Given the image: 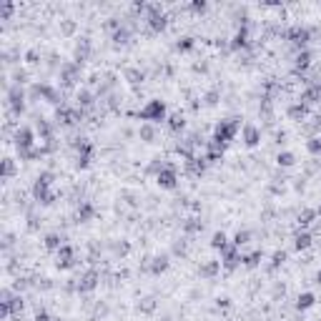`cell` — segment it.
<instances>
[{"instance_id": "5b68a950", "label": "cell", "mask_w": 321, "mask_h": 321, "mask_svg": "<svg viewBox=\"0 0 321 321\" xmlns=\"http://www.w3.org/2000/svg\"><path fill=\"white\" fill-rule=\"evenodd\" d=\"M75 148H78L75 168H78V171H85V168L90 166V161H93V143H90V141H78Z\"/></svg>"}, {"instance_id": "7dc6e473", "label": "cell", "mask_w": 321, "mask_h": 321, "mask_svg": "<svg viewBox=\"0 0 321 321\" xmlns=\"http://www.w3.org/2000/svg\"><path fill=\"white\" fill-rule=\"evenodd\" d=\"M128 251H130V244H128V241H121V244H116V254H118V256H128Z\"/></svg>"}, {"instance_id": "44dd1931", "label": "cell", "mask_w": 321, "mask_h": 321, "mask_svg": "<svg viewBox=\"0 0 321 321\" xmlns=\"http://www.w3.org/2000/svg\"><path fill=\"white\" fill-rule=\"evenodd\" d=\"M311 244H314V236H311L309 231H299L296 239H294V249H296V251H309Z\"/></svg>"}, {"instance_id": "d4e9b609", "label": "cell", "mask_w": 321, "mask_h": 321, "mask_svg": "<svg viewBox=\"0 0 321 321\" xmlns=\"http://www.w3.org/2000/svg\"><path fill=\"white\" fill-rule=\"evenodd\" d=\"M316 218H319V216H316V208H304V211L299 213V228H301V231H306V228H309Z\"/></svg>"}, {"instance_id": "c3c4849f", "label": "cell", "mask_w": 321, "mask_h": 321, "mask_svg": "<svg viewBox=\"0 0 321 321\" xmlns=\"http://www.w3.org/2000/svg\"><path fill=\"white\" fill-rule=\"evenodd\" d=\"M13 299H15V296H13L10 289H3V291H0V304H13Z\"/></svg>"}, {"instance_id": "7a4b0ae2", "label": "cell", "mask_w": 321, "mask_h": 321, "mask_svg": "<svg viewBox=\"0 0 321 321\" xmlns=\"http://www.w3.org/2000/svg\"><path fill=\"white\" fill-rule=\"evenodd\" d=\"M239 130H241V118H223V121H218L216 128H213V141L228 146V143L236 138Z\"/></svg>"}, {"instance_id": "e0dca14e", "label": "cell", "mask_w": 321, "mask_h": 321, "mask_svg": "<svg viewBox=\"0 0 321 321\" xmlns=\"http://www.w3.org/2000/svg\"><path fill=\"white\" fill-rule=\"evenodd\" d=\"M93 218H96V206H93L90 201H83V203L78 206L75 221H78V223H88V221H93Z\"/></svg>"}, {"instance_id": "3957f363", "label": "cell", "mask_w": 321, "mask_h": 321, "mask_svg": "<svg viewBox=\"0 0 321 321\" xmlns=\"http://www.w3.org/2000/svg\"><path fill=\"white\" fill-rule=\"evenodd\" d=\"M286 38L291 40V45H294L296 51H306L309 43H311V30L304 28V25H294V28L286 33Z\"/></svg>"}, {"instance_id": "db71d44e", "label": "cell", "mask_w": 321, "mask_h": 321, "mask_svg": "<svg viewBox=\"0 0 321 321\" xmlns=\"http://www.w3.org/2000/svg\"><path fill=\"white\" fill-rule=\"evenodd\" d=\"M228 306H231V299L228 296H221L218 299V309H228Z\"/></svg>"}, {"instance_id": "f546056e", "label": "cell", "mask_w": 321, "mask_h": 321, "mask_svg": "<svg viewBox=\"0 0 321 321\" xmlns=\"http://www.w3.org/2000/svg\"><path fill=\"white\" fill-rule=\"evenodd\" d=\"M316 101H321V93L316 85H311V88H306L304 93H301V98H299V103H304V106H314Z\"/></svg>"}, {"instance_id": "ac0fdd59", "label": "cell", "mask_w": 321, "mask_h": 321, "mask_svg": "<svg viewBox=\"0 0 321 321\" xmlns=\"http://www.w3.org/2000/svg\"><path fill=\"white\" fill-rule=\"evenodd\" d=\"M88 56H90V40L88 38H80L78 43H75V63L78 65H83L85 61H88Z\"/></svg>"}, {"instance_id": "7bdbcfd3", "label": "cell", "mask_w": 321, "mask_h": 321, "mask_svg": "<svg viewBox=\"0 0 321 321\" xmlns=\"http://www.w3.org/2000/svg\"><path fill=\"white\" fill-rule=\"evenodd\" d=\"M25 63H30V65L40 63V51H38V48H30V51L25 53Z\"/></svg>"}, {"instance_id": "603a6c76", "label": "cell", "mask_w": 321, "mask_h": 321, "mask_svg": "<svg viewBox=\"0 0 321 321\" xmlns=\"http://www.w3.org/2000/svg\"><path fill=\"white\" fill-rule=\"evenodd\" d=\"M286 116H289L291 121H304V118L309 116V106H304V103H294V106L286 108Z\"/></svg>"}, {"instance_id": "1f68e13d", "label": "cell", "mask_w": 321, "mask_h": 321, "mask_svg": "<svg viewBox=\"0 0 321 321\" xmlns=\"http://www.w3.org/2000/svg\"><path fill=\"white\" fill-rule=\"evenodd\" d=\"M168 128L173 130V133H178V130L186 128V118H184V113H173V116H168Z\"/></svg>"}, {"instance_id": "836d02e7", "label": "cell", "mask_w": 321, "mask_h": 321, "mask_svg": "<svg viewBox=\"0 0 321 321\" xmlns=\"http://www.w3.org/2000/svg\"><path fill=\"white\" fill-rule=\"evenodd\" d=\"M261 258H263V251H251V254H246V256L241 258V263L246 268H256L258 263H261Z\"/></svg>"}, {"instance_id": "d6a6232c", "label": "cell", "mask_w": 321, "mask_h": 321, "mask_svg": "<svg viewBox=\"0 0 321 321\" xmlns=\"http://www.w3.org/2000/svg\"><path fill=\"white\" fill-rule=\"evenodd\" d=\"M15 173H18V166H15V158H10V156H8V158H3V178L8 181V178H13Z\"/></svg>"}, {"instance_id": "11a10c76", "label": "cell", "mask_w": 321, "mask_h": 321, "mask_svg": "<svg viewBox=\"0 0 321 321\" xmlns=\"http://www.w3.org/2000/svg\"><path fill=\"white\" fill-rule=\"evenodd\" d=\"M316 281H319V284H321V268H319V273H316Z\"/></svg>"}, {"instance_id": "2e32d148", "label": "cell", "mask_w": 321, "mask_h": 321, "mask_svg": "<svg viewBox=\"0 0 321 321\" xmlns=\"http://www.w3.org/2000/svg\"><path fill=\"white\" fill-rule=\"evenodd\" d=\"M311 61H314V53H311L309 48H306V51H299L296 58H294V70H296V73L309 70V68H311Z\"/></svg>"}, {"instance_id": "cb8c5ba5", "label": "cell", "mask_w": 321, "mask_h": 321, "mask_svg": "<svg viewBox=\"0 0 321 321\" xmlns=\"http://www.w3.org/2000/svg\"><path fill=\"white\" fill-rule=\"evenodd\" d=\"M138 138L143 141V143H153L156 138H158V130L153 123H141V128H138Z\"/></svg>"}, {"instance_id": "9c48e42d", "label": "cell", "mask_w": 321, "mask_h": 321, "mask_svg": "<svg viewBox=\"0 0 321 321\" xmlns=\"http://www.w3.org/2000/svg\"><path fill=\"white\" fill-rule=\"evenodd\" d=\"M78 78H80V65L75 61H68V63L61 65V83H63V88H73Z\"/></svg>"}, {"instance_id": "6da1fadb", "label": "cell", "mask_w": 321, "mask_h": 321, "mask_svg": "<svg viewBox=\"0 0 321 321\" xmlns=\"http://www.w3.org/2000/svg\"><path fill=\"white\" fill-rule=\"evenodd\" d=\"M138 118H141L143 123L158 126V123H166V121H168V108H166V103H163L161 98H153V101H148V103L138 111Z\"/></svg>"}, {"instance_id": "7402d4cb", "label": "cell", "mask_w": 321, "mask_h": 321, "mask_svg": "<svg viewBox=\"0 0 321 321\" xmlns=\"http://www.w3.org/2000/svg\"><path fill=\"white\" fill-rule=\"evenodd\" d=\"M93 101H96V96H93L88 88H80V90L75 93V106H78V108H83V111H85V108H90V106H93Z\"/></svg>"}, {"instance_id": "ba28073f", "label": "cell", "mask_w": 321, "mask_h": 321, "mask_svg": "<svg viewBox=\"0 0 321 321\" xmlns=\"http://www.w3.org/2000/svg\"><path fill=\"white\" fill-rule=\"evenodd\" d=\"M241 249H236L234 244L226 249V251H221V268H226V271H236L239 266H241Z\"/></svg>"}, {"instance_id": "f1b7e54d", "label": "cell", "mask_w": 321, "mask_h": 321, "mask_svg": "<svg viewBox=\"0 0 321 321\" xmlns=\"http://www.w3.org/2000/svg\"><path fill=\"white\" fill-rule=\"evenodd\" d=\"M43 244H45V249H48V251H58V249L65 244V239L61 236V234H56V231H53V234H45Z\"/></svg>"}, {"instance_id": "8992f818", "label": "cell", "mask_w": 321, "mask_h": 321, "mask_svg": "<svg viewBox=\"0 0 321 321\" xmlns=\"http://www.w3.org/2000/svg\"><path fill=\"white\" fill-rule=\"evenodd\" d=\"M28 148H35V128L20 126L15 130V151H28Z\"/></svg>"}, {"instance_id": "ab89813d", "label": "cell", "mask_w": 321, "mask_h": 321, "mask_svg": "<svg viewBox=\"0 0 321 321\" xmlns=\"http://www.w3.org/2000/svg\"><path fill=\"white\" fill-rule=\"evenodd\" d=\"M193 48H196V40H193V38H181V40L176 43V51H178V53H191Z\"/></svg>"}, {"instance_id": "83f0119b", "label": "cell", "mask_w": 321, "mask_h": 321, "mask_svg": "<svg viewBox=\"0 0 321 321\" xmlns=\"http://www.w3.org/2000/svg\"><path fill=\"white\" fill-rule=\"evenodd\" d=\"M314 304H316V294H311V291H304V294H299V299H296V309H299V311H309Z\"/></svg>"}, {"instance_id": "277c9868", "label": "cell", "mask_w": 321, "mask_h": 321, "mask_svg": "<svg viewBox=\"0 0 321 321\" xmlns=\"http://www.w3.org/2000/svg\"><path fill=\"white\" fill-rule=\"evenodd\" d=\"M8 103H10L13 116H20L25 111V90H23V85H10L8 88Z\"/></svg>"}, {"instance_id": "30bf717a", "label": "cell", "mask_w": 321, "mask_h": 321, "mask_svg": "<svg viewBox=\"0 0 321 321\" xmlns=\"http://www.w3.org/2000/svg\"><path fill=\"white\" fill-rule=\"evenodd\" d=\"M156 184H158L161 189H166V191H173V189L178 186V173H176V168L166 163V168L156 176Z\"/></svg>"}, {"instance_id": "e575fe53", "label": "cell", "mask_w": 321, "mask_h": 321, "mask_svg": "<svg viewBox=\"0 0 321 321\" xmlns=\"http://www.w3.org/2000/svg\"><path fill=\"white\" fill-rule=\"evenodd\" d=\"M249 241H251V231H246V228H244V231H236V234H234V239H231V244H234L236 249L246 246Z\"/></svg>"}, {"instance_id": "9f6ffc18", "label": "cell", "mask_w": 321, "mask_h": 321, "mask_svg": "<svg viewBox=\"0 0 321 321\" xmlns=\"http://www.w3.org/2000/svg\"><path fill=\"white\" fill-rule=\"evenodd\" d=\"M316 216H321V206H319V208H316Z\"/></svg>"}, {"instance_id": "8d00e7d4", "label": "cell", "mask_w": 321, "mask_h": 321, "mask_svg": "<svg viewBox=\"0 0 321 321\" xmlns=\"http://www.w3.org/2000/svg\"><path fill=\"white\" fill-rule=\"evenodd\" d=\"M163 168H166V163H163V158H153V161L148 163V168H146V173L156 178V176H158V173H161Z\"/></svg>"}, {"instance_id": "d6986e66", "label": "cell", "mask_w": 321, "mask_h": 321, "mask_svg": "<svg viewBox=\"0 0 321 321\" xmlns=\"http://www.w3.org/2000/svg\"><path fill=\"white\" fill-rule=\"evenodd\" d=\"M35 135L43 141V143H53V128L45 118H38L35 121Z\"/></svg>"}, {"instance_id": "816d5d0a", "label": "cell", "mask_w": 321, "mask_h": 321, "mask_svg": "<svg viewBox=\"0 0 321 321\" xmlns=\"http://www.w3.org/2000/svg\"><path fill=\"white\" fill-rule=\"evenodd\" d=\"M10 306H13V314H18V311H20V309H23V299H20V296H15V299H13V304H10Z\"/></svg>"}, {"instance_id": "74e56055", "label": "cell", "mask_w": 321, "mask_h": 321, "mask_svg": "<svg viewBox=\"0 0 321 321\" xmlns=\"http://www.w3.org/2000/svg\"><path fill=\"white\" fill-rule=\"evenodd\" d=\"M306 151L311 156H321V135H314V138L306 141Z\"/></svg>"}, {"instance_id": "d590c367", "label": "cell", "mask_w": 321, "mask_h": 321, "mask_svg": "<svg viewBox=\"0 0 321 321\" xmlns=\"http://www.w3.org/2000/svg\"><path fill=\"white\" fill-rule=\"evenodd\" d=\"M128 38H130V30L126 28V25H123V28H118V30L111 35V40H113L116 45H126V43H128Z\"/></svg>"}, {"instance_id": "b9f144b4", "label": "cell", "mask_w": 321, "mask_h": 321, "mask_svg": "<svg viewBox=\"0 0 321 321\" xmlns=\"http://www.w3.org/2000/svg\"><path fill=\"white\" fill-rule=\"evenodd\" d=\"M218 98H221L218 90H208V93L203 96V103H206L208 108H213V106H218Z\"/></svg>"}, {"instance_id": "f6af8a7d", "label": "cell", "mask_w": 321, "mask_h": 321, "mask_svg": "<svg viewBox=\"0 0 321 321\" xmlns=\"http://www.w3.org/2000/svg\"><path fill=\"white\" fill-rule=\"evenodd\" d=\"M286 256H289L286 251H276V254L271 256V266H273V268H279V266H281V263L286 261Z\"/></svg>"}, {"instance_id": "4fadbf2b", "label": "cell", "mask_w": 321, "mask_h": 321, "mask_svg": "<svg viewBox=\"0 0 321 321\" xmlns=\"http://www.w3.org/2000/svg\"><path fill=\"white\" fill-rule=\"evenodd\" d=\"M98 281H101L98 271L90 268V271H85V273L80 276V281H78V291H80V294H90V291L98 286Z\"/></svg>"}, {"instance_id": "f5cc1de1", "label": "cell", "mask_w": 321, "mask_h": 321, "mask_svg": "<svg viewBox=\"0 0 321 321\" xmlns=\"http://www.w3.org/2000/svg\"><path fill=\"white\" fill-rule=\"evenodd\" d=\"M201 228H203V226H201L198 221H189V223H186V231H201Z\"/></svg>"}, {"instance_id": "ffe728a7", "label": "cell", "mask_w": 321, "mask_h": 321, "mask_svg": "<svg viewBox=\"0 0 321 321\" xmlns=\"http://www.w3.org/2000/svg\"><path fill=\"white\" fill-rule=\"evenodd\" d=\"M249 45V28L246 25H241L239 28V33L234 35V40H231V51H244Z\"/></svg>"}, {"instance_id": "bcb514c9", "label": "cell", "mask_w": 321, "mask_h": 321, "mask_svg": "<svg viewBox=\"0 0 321 321\" xmlns=\"http://www.w3.org/2000/svg\"><path fill=\"white\" fill-rule=\"evenodd\" d=\"M61 33H63V35H73V33H75V23H73V20H63V23H61Z\"/></svg>"}, {"instance_id": "60d3db41", "label": "cell", "mask_w": 321, "mask_h": 321, "mask_svg": "<svg viewBox=\"0 0 321 321\" xmlns=\"http://www.w3.org/2000/svg\"><path fill=\"white\" fill-rule=\"evenodd\" d=\"M189 8H191V13H193V15H203V13L208 10V3H206V0H193V3L189 5Z\"/></svg>"}, {"instance_id": "4dcf8cb0", "label": "cell", "mask_w": 321, "mask_h": 321, "mask_svg": "<svg viewBox=\"0 0 321 321\" xmlns=\"http://www.w3.org/2000/svg\"><path fill=\"white\" fill-rule=\"evenodd\" d=\"M276 163H279L281 168H291V166L296 163V156H294L291 151H279V156H276Z\"/></svg>"}, {"instance_id": "681fc988", "label": "cell", "mask_w": 321, "mask_h": 321, "mask_svg": "<svg viewBox=\"0 0 321 321\" xmlns=\"http://www.w3.org/2000/svg\"><path fill=\"white\" fill-rule=\"evenodd\" d=\"M13 10H15V5H13V3H5V5L0 8V15H3V20H5V18H10V13H13Z\"/></svg>"}, {"instance_id": "484cf974", "label": "cell", "mask_w": 321, "mask_h": 321, "mask_svg": "<svg viewBox=\"0 0 321 321\" xmlns=\"http://www.w3.org/2000/svg\"><path fill=\"white\" fill-rule=\"evenodd\" d=\"M231 246V241H228V236L223 234V231H216L213 236H211V249L213 251H226Z\"/></svg>"}, {"instance_id": "5bb4252c", "label": "cell", "mask_w": 321, "mask_h": 321, "mask_svg": "<svg viewBox=\"0 0 321 321\" xmlns=\"http://www.w3.org/2000/svg\"><path fill=\"white\" fill-rule=\"evenodd\" d=\"M241 141H244V146H246V148H256L258 143H261V130H258L254 123H246V126H244V135H241Z\"/></svg>"}, {"instance_id": "f907efd6", "label": "cell", "mask_w": 321, "mask_h": 321, "mask_svg": "<svg viewBox=\"0 0 321 321\" xmlns=\"http://www.w3.org/2000/svg\"><path fill=\"white\" fill-rule=\"evenodd\" d=\"M35 321H56V319H53V316H51L48 311H43V309H40V311L35 314Z\"/></svg>"}, {"instance_id": "7c38bea8", "label": "cell", "mask_w": 321, "mask_h": 321, "mask_svg": "<svg viewBox=\"0 0 321 321\" xmlns=\"http://www.w3.org/2000/svg\"><path fill=\"white\" fill-rule=\"evenodd\" d=\"M56 256H58L56 266H58V268H63V271H68V268H73V266H75V249H73L70 244H63V246L56 251Z\"/></svg>"}, {"instance_id": "9a60e30c", "label": "cell", "mask_w": 321, "mask_h": 321, "mask_svg": "<svg viewBox=\"0 0 321 321\" xmlns=\"http://www.w3.org/2000/svg\"><path fill=\"white\" fill-rule=\"evenodd\" d=\"M168 266H171V258L166 256V254H161V256H153V258H151V263H148V271H151L153 276H161V273H166V271H168Z\"/></svg>"}, {"instance_id": "4316f807", "label": "cell", "mask_w": 321, "mask_h": 321, "mask_svg": "<svg viewBox=\"0 0 321 321\" xmlns=\"http://www.w3.org/2000/svg\"><path fill=\"white\" fill-rule=\"evenodd\" d=\"M221 271V261H206V263H201V268H198V273L203 276V279H213L216 273Z\"/></svg>"}, {"instance_id": "f35d334b", "label": "cell", "mask_w": 321, "mask_h": 321, "mask_svg": "<svg viewBox=\"0 0 321 321\" xmlns=\"http://www.w3.org/2000/svg\"><path fill=\"white\" fill-rule=\"evenodd\" d=\"M138 309H141L143 314H153V311H156V299H153V296H146V299H141Z\"/></svg>"}, {"instance_id": "52a82bcc", "label": "cell", "mask_w": 321, "mask_h": 321, "mask_svg": "<svg viewBox=\"0 0 321 321\" xmlns=\"http://www.w3.org/2000/svg\"><path fill=\"white\" fill-rule=\"evenodd\" d=\"M30 96L35 98V96H43L51 106H58L61 108V90H56L53 85H48V83H40V85H33V90H30Z\"/></svg>"}, {"instance_id": "ee69618b", "label": "cell", "mask_w": 321, "mask_h": 321, "mask_svg": "<svg viewBox=\"0 0 321 321\" xmlns=\"http://www.w3.org/2000/svg\"><path fill=\"white\" fill-rule=\"evenodd\" d=\"M126 78H128L130 83H141V80H143V73L135 70V68H128V70H126Z\"/></svg>"}, {"instance_id": "8fae6325", "label": "cell", "mask_w": 321, "mask_h": 321, "mask_svg": "<svg viewBox=\"0 0 321 321\" xmlns=\"http://www.w3.org/2000/svg\"><path fill=\"white\" fill-rule=\"evenodd\" d=\"M30 191H33V198H35L38 203H43V206H51V203L56 201V193L51 191V186H48V184H43L40 178L33 184V189H30Z\"/></svg>"}]
</instances>
